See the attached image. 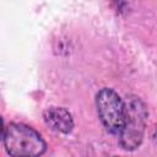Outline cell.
I'll use <instances>...</instances> for the list:
<instances>
[{"mask_svg": "<svg viewBox=\"0 0 157 157\" xmlns=\"http://www.w3.org/2000/svg\"><path fill=\"white\" fill-rule=\"evenodd\" d=\"M98 117L112 134H119L125 119V103L112 88H102L96 97Z\"/></svg>", "mask_w": 157, "mask_h": 157, "instance_id": "3957f363", "label": "cell"}, {"mask_svg": "<svg viewBox=\"0 0 157 157\" xmlns=\"http://www.w3.org/2000/svg\"><path fill=\"white\" fill-rule=\"evenodd\" d=\"M113 157H117V156H113Z\"/></svg>", "mask_w": 157, "mask_h": 157, "instance_id": "5b68a950", "label": "cell"}, {"mask_svg": "<svg viewBox=\"0 0 157 157\" xmlns=\"http://www.w3.org/2000/svg\"><path fill=\"white\" fill-rule=\"evenodd\" d=\"M2 141L11 157H39L47 145L39 132L28 125L10 123L2 130Z\"/></svg>", "mask_w": 157, "mask_h": 157, "instance_id": "6da1fadb", "label": "cell"}, {"mask_svg": "<svg viewBox=\"0 0 157 157\" xmlns=\"http://www.w3.org/2000/svg\"><path fill=\"white\" fill-rule=\"evenodd\" d=\"M45 123L55 131L69 134L74 128V120L71 114L61 107H52L44 113Z\"/></svg>", "mask_w": 157, "mask_h": 157, "instance_id": "277c9868", "label": "cell"}, {"mask_svg": "<svg viewBox=\"0 0 157 157\" xmlns=\"http://www.w3.org/2000/svg\"><path fill=\"white\" fill-rule=\"evenodd\" d=\"M124 103L125 119L119 132V141L123 148L131 151L139 147L142 142L147 120V109L137 97H130Z\"/></svg>", "mask_w": 157, "mask_h": 157, "instance_id": "7a4b0ae2", "label": "cell"}]
</instances>
